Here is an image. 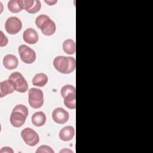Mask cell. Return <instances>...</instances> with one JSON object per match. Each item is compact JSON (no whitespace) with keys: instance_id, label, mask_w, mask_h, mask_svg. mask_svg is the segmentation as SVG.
<instances>
[{"instance_id":"cell-10","label":"cell","mask_w":153,"mask_h":153,"mask_svg":"<svg viewBox=\"0 0 153 153\" xmlns=\"http://www.w3.org/2000/svg\"><path fill=\"white\" fill-rule=\"evenodd\" d=\"M69 117V113L62 108L54 109L52 113L53 120L57 124H63L66 123L68 121Z\"/></svg>"},{"instance_id":"cell-12","label":"cell","mask_w":153,"mask_h":153,"mask_svg":"<svg viewBox=\"0 0 153 153\" xmlns=\"http://www.w3.org/2000/svg\"><path fill=\"white\" fill-rule=\"evenodd\" d=\"M75 135V129L71 126H68L62 128L59 134V138L65 142L72 140Z\"/></svg>"},{"instance_id":"cell-22","label":"cell","mask_w":153,"mask_h":153,"mask_svg":"<svg viewBox=\"0 0 153 153\" xmlns=\"http://www.w3.org/2000/svg\"><path fill=\"white\" fill-rule=\"evenodd\" d=\"M1 33V43H0V46L2 47H4L6 46L7 44H8V38H7V36L5 35H4V33L2 32V31H0Z\"/></svg>"},{"instance_id":"cell-8","label":"cell","mask_w":153,"mask_h":153,"mask_svg":"<svg viewBox=\"0 0 153 153\" xmlns=\"http://www.w3.org/2000/svg\"><path fill=\"white\" fill-rule=\"evenodd\" d=\"M21 136L26 145L30 146H34L39 142V137L38 133L31 128L27 127L22 130Z\"/></svg>"},{"instance_id":"cell-2","label":"cell","mask_w":153,"mask_h":153,"mask_svg":"<svg viewBox=\"0 0 153 153\" xmlns=\"http://www.w3.org/2000/svg\"><path fill=\"white\" fill-rule=\"evenodd\" d=\"M27 115V108L22 104L17 105L14 108L11 114L10 123L14 127H20L25 124Z\"/></svg>"},{"instance_id":"cell-25","label":"cell","mask_w":153,"mask_h":153,"mask_svg":"<svg viewBox=\"0 0 153 153\" xmlns=\"http://www.w3.org/2000/svg\"><path fill=\"white\" fill-rule=\"evenodd\" d=\"M72 152V151L70 149H62L60 151V152Z\"/></svg>"},{"instance_id":"cell-9","label":"cell","mask_w":153,"mask_h":153,"mask_svg":"<svg viewBox=\"0 0 153 153\" xmlns=\"http://www.w3.org/2000/svg\"><path fill=\"white\" fill-rule=\"evenodd\" d=\"M22 27L21 20L16 17H10L5 22V29L7 32L11 35H15L19 32Z\"/></svg>"},{"instance_id":"cell-20","label":"cell","mask_w":153,"mask_h":153,"mask_svg":"<svg viewBox=\"0 0 153 153\" xmlns=\"http://www.w3.org/2000/svg\"><path fill=\"white\" fill-rule=\"evenodd\" d=\"M36 153H42V152H46V153H54V150L49 146L47 145H41L40 146L37 150L36 151Z\"/></svg>"},{"instance_id":"cell-23","label":"cell","mask_w":153,"mask_h":153,"mask_svg":"<svg viewBox=\"0 0 153 153\" xmlns=\"http://www.w3.org/2000/svg\"><path fill=\"white\" fill-rule=\"evenodd\" d=\"M14 151L13 149L10 148V147H8V146H5L2 148V149L0 151V153H13Z\"/></svg>"},{"instance_id":"cell-24","label":"cell","mask_w":153,"mask_h":153,"mask_svg":"<svg viewBox=\"0 0 153 153\" xmlns=\"http://www.w3.org/2000/svg\"><path fill=\"white\" fill-rule=\"evenodd\" d=\"M45 2L47 3L49 5H53L54 4H55L57 2V1H45Z\"/></svg>"},{"instance_id":"cell-14","label":"cell","mask_w":153,"mask_h":153,"mask_svg":"<svg viewBox=\"0 0 153 153\" xmlns=\"http://www.w3.org/2000/svg\"><path fill=\"white\" fill-rule=\"evenodd\" d=\"M14 88L12 84L8 80H5L0 83V97L2 98L8 94H11L14 91Z\"/></svg>"},{"instance_id":"cell-4","label":"cell","mask_w":153,"mask_h":153,"mask_svg":"<svg viewBox=\"0 0 153 153\" xmlns=\"http://www.w3.org/2000/svg\"><path fill=\"white\" fill-rule=\"evenodd\" d=\"M62 97L64 99L65 106L70 109L76 108V90L74 86L67 84L62 87L60 90Z\"/></svg>"},{"instance_id":"cell-3","label":"cell","mask_w":153,"mask_h":153,"mask_svg":"<svg viewBox=\"0 0 153 153\" xmlns=\"http://www.w3.org/2000/svg\"><path fill=\"white\" fill-rule=\"evenodd\" d=\"M35 24L41 32L46 36L53 35L56 29L55 23L45 14H41L35 19Z\"/></svg>"},{"instance_id":"cell-18","label":"cell","mask_w":153,"mask_h":153,"mask_svg":"<svg viewBox=\"0 0 153 153\" xmlns=\"http://www.w3.org/2000/svg\"><path fill=\"white\" fill-rule=\"evenodd\" d=\"M8 8L13 13L20 12L23 9L22 0H11L8 2Z\"/></svg>"},{"instance_id":"cell-13","label":"cell","mask_w":153,"mask_h":153,"mask_svg":"<svg viewBox=\"0 0 153 153\" xmlns=\"http://www.w3.org/2000/svg\"><path fill=\"white\" fill-rule=\"evenodd\" d=\"M18 59L13 54H7L3 59V65L4 67L9 70L16 69L18 66Z\"/></svg>"},{"instance_id":"cell-16","label":"cell","mask_w":153,"mask_h":153,"mask_svg":"<svg viewBox=\"0 0 153 153\" xmlns=\"http://www.w3.org/2000/svg\"><path fill=\"white\" fill-rule=\"evenodd\" d=\"M32 82L33 85L42 87L47 84L48 82V76L45 74L38 73L33 76Z\"/></svg>"},{"instance_id":"cell-1","label":"cell","mask_w":153,"mask_h":153,"mask_svg":"<svg viewBox=\"0 0 153 153\" xmlns=\"http://www.w3.org/2000/svg\"><path fill=\"white\" fill-rule=\"evenodd\" d=\"M53 66L58 72L68 74L75 71L76 62L75 59L72 57L59 56L54 58Z\"/></svg>"},{"instance_id":"cell-5","label":"cell","mask_w":153,"mask_h":153,"mask_svg":"<svg viewBox=\"0 0 153 153\" xmlns=\"http://www.w3.org/2000/svg\"><path fill=\"white\" fill-rule=\"evenodd\" d=\"M8 81L14 90L20 93H25L28 90V84L22 74L19 72L12 73L8 77Z\"/></svg>"},{"instance_id":"cell-11","label":"cell","mask_w":153,"mask_h":153,"mask_svg":"<svg viewBox=\"0 0 153 153\" xmlns=\"http://www.w3.org/2000/svg\"><path fill=\"white\" fill-rule=\"evenodd\" d=\"M23 39L25 42L29 44H35L38 42L39 36L35 29L27 28L23 33Z\"/></svg>"},{"instance_id":"cell-7","label":"cell","mask_w":153,"mask_h":153,"mask_svg":"<svg viewBox=\"0 0 153 153\" xmlns=\"http://www.w3.org/2000/svg\"><path fill=\"white\" fill-rule=\"evenodd\" d=\"M20 57L26 64L33 63L36 60V53L33 50L26 45H20L18 48Z\"/></svg>"},{"instance_id":"cell-15","label":"cell","mask_w":153,"mask_h":153,"mask_svg":"<svg viewBox=\"0 0 153 153\" xmlns=\"http://www.w3.org/2000/svg\"><path fill=\"white\" fill-rule=\"evenodd\" d=\"M32 123L36 127H41L44 126L46 121L45 114L42 112H36L34 113L31 118Z\"/></svg>"},{"instance_id":"cell-6","label":"cell","mask_w":153,"mask_h":153,"mask_svg":"<svg viewBox=\"0 0 153 153\" xmlns=\"http://www.w3.org/2000/svg\"><path fill=\"white\" fill-rule=\"evenodd\" d=\"M28 102L29 105L34 109L41 108L44 103L42 91L37 88H30L28 91Z\"/></svg>"},{"instance_id":"cell-21","label":"cell","mask_w":153,"mask_h":153,"mask_svg":"<svg viewBox=\"0 0 153 153\" xmlns=\"http://www.w3.org/2000/svg\"><path fill=\"white\" fill-rule=\"evenodd\" d=\"M41 8V2L38 0H35V4L33 7L29 11H28L27 13L29 14H35L40 10Z\"/></svg>"},{"instance_id":"cell-17","label":"cell","mask_w":153,"mask_h":153,"mask_svg":"<svg viewBox=\"0 0 153 153\" xmlns=\"http://www.w3.org/2000/svg\"><path fill=\"white\" fill-rule=\"evenodd\" d=\"M63 51L68 54L72 55L75 54L76 51L75 42L73 39H66L62 45Z\"/></svg>"},{"instance_id":"cell-19","label":"cell","mask_w":153,"mask_h":153,"mask_svg":"<svg viewBox=\"0 0 153 153\" xmlns=\"http://www.w3.org/2000/svg\"><path fill=\"white\" fill-rule=\"evenodd\" d=\"M22 4L23 9L27 12L33 7L35 0H22Z\"/></svg>"}]
</instances>
